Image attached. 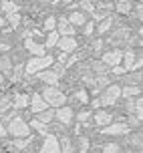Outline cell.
Here are the masks:
<instances>
[{"mask_svg": "<svg viewBox=\"0 0 143 153\" xmlns=\"http://www.w3.org/2000/svg\"><path fill=\"white\" fill-rule=\"evenodd\" d=\"M6 133H10L12 137H16V139H26V137H30V127H28V123L24 121L22 117H12L10 121H6Z\"/></svg>", "mask_w": 143, "mask_h": 153, "instance_id": "cell-1", "label": "cell"}, {"mask_svg": "<svg viewBox=\"0 0 143 153\" xmlns=\"http://www.w3.org/2000/svg\"><path fill=\"white\" fill-rule=\"evenodd\" d=\"M53 62H54V59L48 56V54H45V56H32V59L26 62L24 73H26V75H36V73H40V71L48 69Z\"/></svg>", "mask_w": 143, "mask_h": 153, "instance_id": "cell-2", "label": "cell"}, {"mask_svg": "<svg viewBox=\"0 0 143 153\" xmlns=\"http://www.w3.org/2000/svg\"><path fill=\"white\" fill-rule=\"evenodd\" d=\"M42 99L46 101L48 107H51V105H53V107H59V105L63 107V105L67 103V95L63 91H59L57 87H46V89H42Z\"/></svg>", "mask_w": 143, "mask_h": 153, "instance_id": "cell-3", "label": "cell"}, {"mask_svg": "<svg viewBox=\"0 0 143 153\" xmlns=\"http://www.w3.org/2000/svg\"><path fill=\"white\" fill-rule=\"evenodd\" d=\"M119 97H121L119 85H107L105 89H103V93H101L99 101H101V105H115L119 101Z\"/></svg>", "mask_w": 143, "mask_h": 153, "instance_id": "cell-4", "label": "cell"}, {"mask_svg": "<svg viewBox=\"0 0 143 153\" xmlns=\"http://www.w3.org/2000/svg\"><path fill=\"white\" fill-rule=\"evenodd\" d=\"M45 141H42V147H40V151L38 153H60V145H59V137L53 135V133H48L45 135Z\"/></svg>", "mask_w": 143, "mask_h": 153, "instance_id": "cell-5", "label": "cell"}, {"mask_svg": "<svg viewBox=\"0 0 143 153\" xmlns=\"http://www.w3.org/2000/svg\"><path fill=\"white\" fill-rule=\"evenodd\" d=\"M129 129H131V127H129L127 123H109V125H105V127H103V133H105V135H127L129 133Z\"/></svg>", "mask_w": 143, "mask_h": 153, "instance_id": "cell-6", "label": "cell"}, {"mask_svg": "<svg viewBox=\"0 0 143 153\" xmlns=\"http://www.w3.org/2000/svg\"><path fill=\"white\" fill-rule=\"evenodd\" d=\"M73 117H75V113H73V109L67 107V105H63V107H59L54 111V119L60 121L63 125H71V123H73Z\"/></svg>", "mask_w": 143, "mask_h": 153, "instance_id": "cell-7", "label": "cell"}, {"mask_svg": "<svg viewBox=\"0 0 143 153\" xmlns=\"http://www.w3.org/2000/svg\"><path fill=\"white\" fill-rule=\"evenodd\" d=\"M123 109L127 111V113L131 115H139L141 117V97H129V99H125V105H123Z\"/></svg>", "mask_w": 143, "mask_h": 153, "instance_id": "cell-8", "label": "cell"}, {"mask_svg": "<svg viewBox=\"0 0 143 153\" xmlns=\"http://www.w3.org/2000/svg\"><path fill=\"white\" fill-rule=\"evenodd\" d=\"M38 79L42 81V83H46L48 87H54V85H59V79H60V73H57V71H40V73H36Z\"/></svg>", "mask_w": 143, "mask_h": 153, "instance_id": "cell-9", "label": "cell"}, {"mask_svg": "<svg viewBox=\"0 0 143 153\" xmlns=\"http://www.w3.org/2000/svg\"><path fill=\"white\" fill-rule=\"evenodd\" d=\"M28 107H30V111H32V113H40V111H46V109H48V105H46V101L42 99V95H40V93H34V95L30 97Z\"/></svg>", "mask_w": 143, "mask_h": 153, "instance_id": "cell-10", "label": "cell"}, {"mask_svg": "<svg viewBox=\"0 0 143 153\" xmlns=\"http://www.w3.org/2000/svg\"><path fill=\"white\" fill-rule=\"evenodd\" d=\"M121 59H123V51H107L103 54V65L117 67V65H121Z\"/></svg>", "mask_w": 143, "mask_h": 153, "instance_id": "cell-11", "label": "cell"}, {"mask_svg": "<svg viewBox=\"0 0 143 153\" xmlns=\"http://www.w3.org/2000/svg\"><path fill=\"white\" fill-rule=\"evenodd\" d=\"M57 45H59L60 53H71V51H75L77 48V38L75 36H60L59 40H57Z\"/></svg>", "mask_w": 143, "mask_h": 153, "instance_id": "cell-12", "label": "cell"}, {"mask_svg": "<svg viewBox=\"0 0 143 153\" xmlns=\"http://www.w3.org/2000/svg\"><path fill=\"white\" fill-rule=\"evenodd\" d=\"M24 46H26V51H30L34 56H45V54H46L45 45H38V42H34V40L28 38V36H26V40H24Z\"/></svg>", "mask_w": 143, "mask_h": 153, "instance_id": "cell-13", "label": "cell"}, {"mask_svg": "<svg viewBox=\"0 0 143 153\" xmlns=\"http://www.w3.org/2000/svg\"><path fill=\"white\" fill-rule=\"evenodd\" d=\"M57 24H59V30L57 32H59L60 36H75V26L69 22L67 18H59Z\"/></svg>", "mask_w": 143, "mask_h": 153, "instance_id": "cell-14", "label": "cell"}, {"mask_svg": "<svg viewBox=\"0 0 143 153\" xmlns=\"http://www.w3.org/2000/svg\"><path fill=\"white\" fill-rule=\"evenodd\" d=\"M93 121L97 123V125H101V127H105V125H109V123L113 121V115L107 113V111H97V113L93 115Z\"/></svg>", "mask_w": 143, "mask_h": 153, "instance_id": "cell-15", "label": "cell"}, {"mask_svg": "<svg viewBox=\"0 0 143 153\" xmlns=\"http://www.w3.org/2000/svg\"><path fill=\"white\" fill-rule=\"evenodd\" d=\"M28 103H30V97L26 95V93H16L14 99H12V107L24 109V107H28Z\"/></svg>", "mask_w": 143, "mask_h": 153, "instance_id": "cell-16", "label": "cell"}, {"mask_svg": "<svg viewBox=\"0 0 143 153\" xmlns=\"http://www.w3.org/2000/svg\"><path fill=\"white\" fill-rule=\"evenodd\" d=\"M121 97L123 99H129V97H141V89L139 85H127L121 89Z\"/></svg>", "mask_w": 143, "mask_h": 153, "instance_id": "cell-17", "label": "cell"}, {"mask_svg": "<svg viewBox=\"0 0 143 153\" xmlns=\"http://www.w3.org/2000/svg\"><path fill=\"white\" fill-rule=\"evenodd\" d=\"M121 61L125 62V65H123V67H125V71H131V69H133V65H135V61H137V54L133 53V51H125Z\"/></svg>", "mask_w": 143, "mask_h": 153, "instance_id": "cell-18", "label": "cell"}, {"mask_svg": "<svg viewBox=\"0 0 143 153\" xmlns=\"http://www.w3.org/2000/svg\"><path fill=\"white\" fill-rule=\"evenodd\" d=\"M67 20L73 24L75 28H77V26H81V24H87V18H85V14H83V12H75V10H73V12L69 14Z\"/></svg>", "mask_w": 143, "mask_h": 153, "instance_id": "cell-19", "label": "cell"}, {"mask_svg": "<svg viewBox=\"0 0 143 153\" xmlns=\"http://www.w3.org/2000/svg\"><path fill=\"white\" fill-rule=\"evenodd\" d=\"M115 10H117V12H119V14H131V2H129V0H117V4H115Z\"/></svg>", "mask_w": 143, "mask_h": 153, "instance_id": "cell-20", "label": "cell"}, {"mask_svg": "<svg viewBox=\"0 0 143 153\" xmlns=\"http://www.w3.org/2000/svg\"><path fill=\"white\" fill-rule=\"evenodd\" d=\"M36 121L42 123V125H48V123L54 119V111H51V109H46V111H40V113H36Z\"/></svg>", "mask_w": 143, "mask_h": 153, "instance_id": "cell-21", "label": "cell"}, {"mask_svg": "<svg viewBox=\"0 0 143 153\" xmlns=\"http://www.w3.org/2000/svg\"><path fill=\"white\" fill-rule=\"evenodd\" d=\"M113 22H115V20H113V16H109V14H107L105 18L101 20V24L97 26V32H99V34H105V32L109 30L111 26H113Z\"/></svg>", "mask_w": 143, "mask_h": 153, "instance_id": "cell-22", "label": "cell"}, {"mask_svg": "<svg viewBox=\"0 0 143 153\" xmlns=\"http://www.w3.org/2000/svg\"><path fill=\"white\" fill-rule=\"evenodd\" d=\"M0 8H2V12H6V14L18 12V6H16L14 0H2V2H0Z\"/></svg>", "mask_w": 143, "mask_h": 153, "instance_id": "cell-23", "label": "cell"}, {"mask_svg": "<svg viewBox=\"0 0 143 153\" xmlns=\"http://www.w3.org/2000/svg\"><path fill=\"white\" fill-rule=\"evenodd\" d=\"M60 38V34L57 30H51L48 32V36H46V42H45V48H53V46H57V40Z\"/></svg>", "mask_w": 143, "mask_h": 153, "instance_id": "cell-24", "label": "cell"}, {"mask_svg": "<svg viewBox=\"0 0 143 153\" xmlns=\"http://www.w3.org/2000/svg\"><path fill=\"white\" fill-rule=\"evenodd\" d=\"M59 145H60V153H73V143L69 137H60Z\"/></svg>", "mask_w": 143, "mask_h": 153, "instance_id": "cell-25", "label": "cell"}, {"mask_svg": "<svg viewBox=\"0 0 143 153\" xmlns=\"http://www.w3.org/2000/svg\"><path fill=\"white\" fill-rule=\"evenodd\" d=\"M10 71H12V62L8 56H0V73H6L10 76Z\"/></svg>", "mask_w": 143, "mask_h": 153, "instance_id": "cell-26", "label": "cell"}, {"mask_svg": "<svg viewBox=\"0 0 143 153\" xmlns=\"http://www.w3.org/2000/svg\"><path fill=\"white\" fill-rule=\"evenodd\" d=\"M77 121L81 123V125H87L89 121H93V115H91V111H81V113L77 115Z\"/></svg>", "mask_w": 143, "mask_h": 153, "instance_id": "cell-27", "label": "cell"}, {"mask_svg": "<svg viewBox=\"0 0 143 153\" xmlns=\"http://www.w3.org/2000/svg\"><path fill=\"white\" fill-rule=\"evenodd\" d=\"M6 20H8V24H10V28H16V26L20 24V14H18V12L6 14Z\"/></svg>", "mask_w": 143, "mask_h": 153, "instance_id": "cell-28", "label": "cell"}, {"mask_svg": "<svg viewBox=\"0 0 143 153\" xmlns=\"http://www.w3.org/2000/svg\"><path fill=\"white\" fill-rule=\"evenodd\" d=\"M28 127H32V129H36L38 133H42V135H48V131H46V125H42V123H38L36 119H32V121L28 123Z\"/></svg>", "mask_w": 143, "mask_h": 153, "instance_id": "cell-29", "label": "cell"}, {"mask_svg": "<svg viewBox=\"0 0 143 153\" xmlns=\"http://www.w3.org/2000/svg\"><path fill=\"white\" fill-rule=\"evenodd\" d=\"M75 99H79L83 105H89V95H87V89H79L75 93Z\"/></svg>", "mask_w": 143, "mask_h": 153, "instance_id": "cell-30", "label": "cell"}, {"mask_svg": "<svg viewBox=\"0 0 143 153\" xmlns=\"http://www.w3.org/2000/svg\"><path fill=\"white\" fill-rule=\"evenodd\" d=\"M10 105H12V101H10V97H2L0 99V115H4L10 109Z\"/></svg>", "mask_w": 143, "mask_h": 153, "instance_id": "cell-31", "label": "cell"}, {"mask_svg": "<svg viewBox=\"0 0 143 153\" xmlns=\"http://www.w3.org/2000/svg\"><path fill=\"white\" fill-rule=\"evenodd\" d=\"M54 26H57V18H54V16H48V18L45 20V24H42V28H45L46 32L54 30Z\"/></svg>", "mask_w": 143, "mask_h": 153, "instance_id": "cell-32", "label": "cell"}, {"mask_svg": "<svg viewBox=\"0 0 143 153\" xmlns=\"http://www.w3.org/2000/svg\"><path fill=\"white\" fill-rule=\"evenodd\" d=\"M129 141H131V145L135 147V149H141V133L131 135V137H129Z\"/></svg>", "mask_w": 143, "mask_h": 153, "instance_id": "cell-33", "label": "cell"}, {"mask_svg": "<svg viewBox=\"0 0 143 153\" xmlns=\"http://www.w3.org/2000/svg\"><path fill=\"white\" fill-rule=\"evenodd\" d=\"M121 147L117 145V143H107L105 147H103V153H119Z\"/></svg>", "mask_w": 143, "mask_h": 153, "instance_id": "cell-34", "label": "cell"}, {"mask_svg": "<svg viewBox=\"0 0 143 153\" xmlns=\"http://www.w3.org/2000/svg\"><path fill=\"white\" fill-rule=\"evenodd\" d=\"M79 6L83 8V10H87V12H91V14L95 12V6H93V2H91V0H81V4H79Z\"/></svg>", "mask_w": 143, "mask_h": 153, "instance_id": "cell-35", "label": "cell"}, {"mask_svg": "<svg viewBox=\"0 0 143 153\" xmlns=\"http://www.w3.org/2000/svg\"><path fill=\"white\" fill-rule=\"evenodd\" d=\"M127 121H129L127 123L129 127H139V125H141V117H139V115H131Z\"/></svg>", "mask_w": 143, "mask_h": 153, "instance_id": "cell-36", "label": "cell"}, {"mask_svg": "<svg viewBox=\"0 0 143 153\" xmlns=\"http://www.w3.org/2000/svg\"><path fill=\"white\" fill-rule=\"evenodd\" d=\"M28 143H30V137H26V139H16V141L12 143V145H14V147H18V149H24V147L28 145Z\"/></svg>", "mask_w": 143, "mask_h": 153, "instance_id": "cell-37", "label": "cell"}, {"mask_svg": "<svg viewBox=\"0 0 143 153\" xmlns=\"http://www.w3.org/2000/svg\"><path fill=\"white\" fill-rule=\"evenodd\" d=\"M79 145H81V153H87V149H89V139L81 137L79 139Z\"/></svg>", "mask_w": 143, "mask_h": 153, "instance_id": "cell-38", "label": "cell"}, {"mask_svg": "<svg viewBox=\"0 0 143 153\" xmlns=\"http://www.w3.org/2000/svg\"><path fill=\"white\" fill-rule=\"evenodd\" d=\"M22 67H16L14 69V73H12V79H10V81H18V79H20V75H22Z\"/></svg>", "mask_w": 143, "mask_h": 153, "instance_id": "cell-39", "label": "cell"}, {"mask_svg": "<svg viewBox=\"0 0 143 153\" xmlns=\"http://www.w3.org/2000/svg\"><path fill=\"white\" fill-rule=\"evenodd\" d=\"M127 71H125V67H121V65H117V67H113V75L121 76V75H125Z\"/></svg>", "mask_w": 143, "mask_h": 153, "instance_id": "cell-40", "label": "cell"}, {"mask_svg": "<svg viewBox=\"0 0 143 153\" xmlns=\"http://www.w3.org/2000/svg\"><path fill=\"white\" fill-rule=\"evenodd\" d=\"M99 8H101V10H103V12L107 14V12L113 8V4H111V2H101V4H99Z\"/></svg>", "mask_w": 143, "mask_h": 153, "instance_id": "cell-41", "label": "cell"}, {"mask_svg": "<svg viewBox=\"0 0 143 153\" xmlns=\"http://www.w3.org/2000/svg\"><path fill=\"white\" fill-rule=\"evenodd\" d=\"M93 32H95V24H93V22H89L87 26H85V34H87V36H91Z\"/></svg>", "mask_w": 143, "mask_h": 153, "instance_id": "cell-42", "label": "cell"}, {"mask_svg": "<svg viewBox=\"0 0 143 153\" xmlns=\"http://www.w3.org/2000/svg\"><path fill=\"white\" fill-rule=\"evenodd\" d=\"M67 56H69L67 53H60L59 54V62H60V65H65V62H67Z\"/></svg>", "mask_w": 143, "mask_h": 153, "instance_id": "cell-43", "label": "cell"}, {"mask_svg": "<svg viewBox=\"0 0 143 153\" xmlns=\"http://www.w3.org/2000/svg\"><path fill=\"white\" fill-rule=\"evenodd\" d=\"M99 107H101V101H99V99L91 101V109H99Z\"/></svg>", "mask_w": 143, "mask_h": 153, "instance_id": "cell-44", "label": "cell"}, {"mask_svg": "<svg viewBox=\"0 0 143 153\" xmlns=\"http://www.w3.org/2000/svg\"><path fill=\"white\" fill-rule=\"evenodd\" d=\"M8 48H10V46H8L6 42H0V53H6Z\"/></svg>", "mask_w": 143, "mask_h": 153, "instance_id": "cell-45", "label": "cell"}, {"mask_svg": "<svg viewBox=\"0 0 143 153\" xmlns=\"http://www.w3.org/2000/svg\"><path fill=\"white\" fill-rule=\"evenodd\" d=\"M8 133H6V129H4V125H2V123H0V137H6Z\"/></svg>", "mask_w": 143, "mask_h": 153, "instance_id": "cell-46", "label": "cell"}, {"mask_svg": "<svg viewBox=\"0 0 143 153\" xmlns=\"http://www.w3.org/2000/svg\"><path fill=\"white\" fill-rule=\"evenodd\" d=\"M4 83V75H2V73H0V85Z\"/></svg>", "mask_w": 143, "mask_h": 153, "instance_id": "cell-47", "label": "cell"}, {"mask_svg": "<svg viewBox=\"0 0 143 153\" xmlns=\"http://www.w3.org/2000/svg\"><path fill=\"white\" fill-rule=\"evenodd\" d=\"M2 24H4V18H2V16H0V26H2Z\"/></svg>", "mask_w": 143, "mask_h": 153, "instance_id": "cell-48", "label": "cell"}, {"mask_svg": "<svg viewBox=\"0 0 143 153\" xmlns=\"http://www.w3.org/2000/svg\"><path fill=\"white\" fill-rule=\"evenodd\" d=\"M60 2H73V0H60Z\"/></svg>", "mask_w": 143, "mask_h": 153, "instance_id": "cell-49", "label": "cell"}, {"mask_svg": "<svg viewBox=\"0 0 143 153\" xmlns=\"http://www.w3.org/2000/svg\"><path fill=\"white\" fill-rule=\"evenodd\" d=\"M133 153H141V149H137V151H133Z\"/></svg>", "mask_w": 143, "mask_h": 153, "instance_id": "cell-50", "label": "cell"}, {"mask_svg": "<svg viewBox=\"0 0 143 153\" xmlns=\"http://www.w3.org/2000/svg\"><path fill=\"white\" fill-rule=\"evenodd\" d=\"M0 2H2V0H0Z\"/></svg>", "mask_w": 143, "mask_h": 153, "instance_id": "cell-51", "label": "cell"}]
</instances>
